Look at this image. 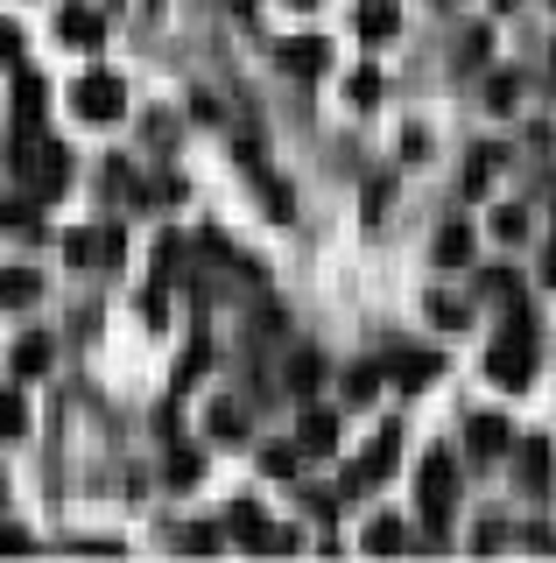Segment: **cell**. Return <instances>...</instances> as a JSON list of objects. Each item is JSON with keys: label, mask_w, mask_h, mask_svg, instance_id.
Returning <instances> with one entry per match:
<instances>
[{"label": "cell", "mask_w": 556, "mask_h": 563, "mask_svg": "<svg viewBox=\"0 0 556 563\" xmlns=\"http://www.w3.org/2000/svg\"><path fill=\"white\" fill-rule=\"evenodd\" d=\"M64 254H71L78 268H85V261H113L120 254V233H71V240H64Z\"/></svg>", "instance_id": "8"}, {"label": "cell", "mask_w": 556, "mask_h": 563, "mask_svg": "<svg viewBox=\"0 0 556 563\" xmlns=\"http://www.w3.org/2000/svg\"><path fill=\"white\" fill-rule=\"evenodd\" d=\"M451 500H458V465H451L444 451H430L423 457V515H430V528H444Z\"/></svg>", "instance_id": "3"}, {"label": "cell", "mask_w": 556, "mask_h": 563, "mask_svg": "<svg viewBox=\"0 0 556 563\" xmlns=\"http://www.w3.org/2000/svg\"><path fill=\"white\" fill-rule=\"evenodd\" d=\"M472 444L486 457H500V451H508V422H500V416H472Z\"/></svg>", "instance_id": "14"}, {"label": "cell", "mask_w": 556, "mask_h": 563, "mask_svg": "<svg viewBox=\"0 0 556 563\" xmlns=\"http://www.w3.org/2000/svg\"><path fill=\"white\" fill-rule=\"evenodd\" d=\"M57 29H64V43H78V49H99V43H107V22H99L92 8H78V0L57 14Z\"/></svg>", "instance_id": "4"}, {"label": "cell", "mask_w": 556, "mask_h": 563, "mask_svg": "<svg viewBox=\"0 0 556 563\" xmlns=\"http://www.w3.org/2000/svg\"><path fill=\"white\" fill-rule=\"evenodd\" d=\"M64 184H71V155H64L57 141H49V148L36 155V190H43V198H57Z\"/></svg>", "instance_id": "6"}, {"label": "cell", "mask_w": 556, "mask_h": 563, "mask_svg": "<svg viewBox=\"0 0 556 563\" xmlns=\"http://www.w3.org/2000/svg\"><path fill=\"white\" fill-rule=\"evenodd\" d=\"M500 8H514V0H500Z\"/></svg>", "instance_id": "30"}, {"label": "cell", "mask_w": 556, "mask_h": 563, "mask_svg": "<svg viewBox=\"0 0 556 563\" xmlns=\"http://www.w3.org/2000/svg\"><path fill=\"white\" fill-rule=\"evenodd\" d=\"M514 92H521V78H514V70H500V78L486 85V99H493V113H508V106H514Z\"/></svg>", "instance_id": "22"}, {"label": "cell", "mask_w": 556, "mask_h": 563, "mask_svg": "<svg viewBox=\"0 0 556 563\" xmlns=\"http://www.w3.org/2000/svg\"><path fill=\"white\" fill-rule=\"evenodd\" d=\"M282 64L289 70H324V43H318V35H310V43L297 35V43H282Z\"/></svg>", "instance_id": "15"}, {"label": "cell", "mask_w": 556, "mask_h": 563, "mask_svg": "<svg viewBox=\"0 0 556 563\" xmlns=\"http://www.w3.org/2000/svg\"><path fill=\"white\" fill-rule=\"evenodd\" d=\"M225 8H240V14H247V8H254V0H225Z\"/></svg>", "instance_id": "28"}, {"label": "cell", "mask_w": 556, "mask_h": 563, "mask_svg": "<svg viewBox=\"0 0 556 563\" xmlns=\"http://www.w3.org/2000/svg\"><path fill=\"white\" fill-rule=\"evenodd\" d=\"M543 282H556V233H549V254H543Z\"/></svg>", "instance_id": "27"}, {"label": "cell", "mask_w": 556, "mask_h": 563, "mask_svg": "<svg viewBox=\"0 0 556 563\" xmlns=\"http://www.w3.org/2000/svg\"><path fill=\"white\" fill-rule=\"evenodd\" d=\"M289 8H318V0H289Z\"/></svg>", "instance_id": "29"}, {"label": "cell", "mask_w": 556, "mask_h": 563, "mask_svg": "<svg viewBox=\"0 0 556 563\" xmlns=\"http://www.w3.org/2000/svg\"><path fill=\"white\" fill-rule=\"evenodd\" d=\"M493 233L500 240H529V211H521V205H500L493 211Z\"/></svg>", "instance_id": "18"}, {"label": "cell", "mask_w": 556, "mask_h": 563, "mask_svg": "<svg viewBox=\"0 0 556 563\" xmlns=\"http://www.w3.org/2000/svg\"><path fill=\"white\" fill-rule=\"evenodd\" d=\"M8 437H29V401H22V387H0V444Z\"/></svg>", "instance_id": "11"}, {"label": "cell", "mask_w": 556, "mask_h": 563, "mask_svg": "<svg viewBox=\"0 0 556 563\" xmlns=\"http://www.w3.org/2000/svg\"><path fill=\"white\" fill-rule=\"evenodd\" d=\"M394 444H402V437H394V430H380V437H374V451L359 457L353 486H374V479H388V472H394Z\"/></svg>", "instance_id": "5"}, {"label": "cell", "mask_w": 556, "mask_h": 563, "mask_svg": "<svg viewBox=\"0 0 556 563\" xmlns=\"http://www.w3.org/2000/svg\"><path fill=\"white\" fill-rule=\"evenodd\" d=\"M367 550L394 556V550H402V521H367Z\"/></svg>", "instance_id": "16"}, {"label": "cell", "mask_w": 556, "mask_h": 563, "mask_svg": "<svg viewBox=\"0 0 556 563\" xmlns=\"http://www.w3.org/2000/svg\"><path fill=\"white\" fill-rule=\"evenodd\" d=\"M318 352H297V360H289V387H297V395H310V387H318Z\"/></svg>", "instance_id": "19"}, {"label": "cell", "mask_w": 556, "mask_h": 563, "mask_svg": "<svg viewBox=\"0 0 556 563\" xmlns=\"http://www.w3.org/2000/svg\"><path fill=\"white\" fill-rule=\"evenodd\" d=\"M486 374H493L500 387H529V380H535V331H529V324H514L508 339L486 352Z\"/></svg>", "instance_id": "1"}, {"label": "cell", "mask_w": 556, "mask_h": 563, "mask_svg": "<svg viewBox=\"0 0 556 563\" xmlns=\"http://www.w3.org/2000/svg\"><path fill=\"white\" fill-rule=\"evenodd\" d=\"M388 374L402 380V387H423V380H437V360H430V352H402V360H394Z\"/></svg>", "instance_id": "12"}, {"label": "cell", "mask_w": 556, "mask_h": 563, "mask_svg": "<svg viewBox=\"0 0 556 563\" xmlns=\"http://www.w3.org/2000/svg\"><path fill=\"white\" fill-rule=\"evenodd\" d=\"M472 261V225H444L437 233V268H465Z\"/></svg>", "instance_id": "10"}, {"label": "cell", "mask_w": 556, "mask_h": 563, "mask_svg": "<svg viewBox=\"0 0 556 563\" xmlns=\"http://www.w3.org/2000/svg\"><path fill=\"white\" fill-rule=\"evenodd\" d=\"M303 451H310V457L338 451V416H332V409H310V416H303Z\"/></svg>", "instance_id": "7"}, {"label": "cell", "mask_w": 556, "mask_h": 563, "mask_svg": "<svg viewBox=\"0 0 556 563\" xmlns=\"http://www.w3.org/2000/svg\"><path fill=\"white\" fill-rule=\"evenodd\" d=\"M260 465H268V479H289V472H297V451H282V444H275L268 457H260Z\"/></svg>", "instance_id": "26"}, {"label": "cell", "mask_w": 556, "mask_h": 563, "mask_svg": "<svg viewBox=\"0 0 556 563\" xmlns=\"http://www.w3.org/2000/svg\"><path fill=\"white\" fill-rule=\"evenodd\" d=\"M521 479H529V486H543V479H549V451H543V444L521 451Z\"/></svg>", "instance_id": "21"}, {"label": "cell", "mask_w": 556, "mask_h": 563, "mask_svg": "<svg viewBox=\"0 0 556 563\" xmlns=\"http://www.w3.org/2000/svg\"><path fill=\"white\" fill-rule=\"evenodd\" d=\"M374 387H380V366H353V374H345V395L353 401H367Z\"/></svg>", "instance_id": "23"}, {"label": "cell", "mask_w": 556, "mask_h": 563, "mask_svg": "<svg viewBox=\"0 0 556 563\" xmlns=\"http://www.w3.org/2000/svg\"><path fill=\"white\" fill-rule=\"evenodd\" d=\"M36 296H43V282H36V275H29V268H0V303H8V310H22V303H36Z\"/></svg>", "instance_id": "9"}, {"label": "cell", "mask_w": 556, "mask_h": 563, "mask_svg": "<svg viewBox=\"0 0 556 563\" xmlns=\"http://www.w3.org/2000/svg\"><path fill=\"white\" fill-rule=\"evenodd\" d=\"M233 536H240V542H260V536H268V521H260V507H254V500H240V507H233Z\"/></svg>", "instance_id": "17"}, {"label": "cell", "mask_w": 556, "mask_h": 563, "mask_svg": "<svg viewBox=\"0 0 556 563\" xmlns=\"http://www.w3.org/2000/svg\"><path fill=\"white\" fill-rule=\"evenodd\" d=\"M14 366H22V374H43V366H49V345L43 339H22V345H14Z\"/></svg>", "instance_id": "20"}, {"label": "cell", "mask_w": 556, "mask_h": 563, "mask_svg": "<svg viewBox=\"0 0 556 563\" xmlns=\"http://www.w3.org/2000/svg\"><path fill=\"white\" fill-rule=\"evenodd\" d=\"M212 430H219V437H240L247 422H240V409H233V401H219V409H212Z\"/></svg>", "instance_id": "25"}, {"label": "cell", "mask_w": 556, "mask_h": 563, "mask_svg": "<svg viewBox=\"0 0 556 563\" xmlns=\"http://www.w3.org/2000/svg\"><path fill=\"white\" fill-rule=\"evenodd\" d=\"M394 22H402V14H394V0H367V8H359V35H394Z\"/></svg>", "instance_id": "13"}, {"label": "cell", "mask_w": 556, "mask_h": 563, "mask_svg": "<svg viewBox=\"0 0 556 563\" xmlns=\"http://www.w3.org/2000/svg\"><path fill=\"white\" fill-rule=\"evenodd\" d=\"M190 479H198V451H177L169 457V486H190Z\"/></svg>", "instance_id": "24"}, {"label": "cell", "mask_w": 556, "mask_h": 563, "mask_svg": "<svg viewBox=\"0 0 556 563\" xmlns=\"http://www.w3.org/2000/svg\"><path fill=\"white\" fill-rule=\"evenodd\" d=\"M71 106L85 120H99V128H107V120H120V106H127V85L113 78V70H85V78L71 85Z\"/></svg>", "instance_id": "2"}]
</instances>
